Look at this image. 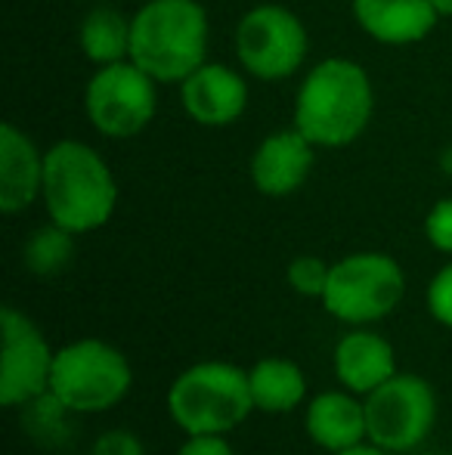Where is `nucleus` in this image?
Instances as JSON below:
<instances>
[{
	"instance_id": "1",
	"label": "nucleus",
	"mask_w": 452,
	"mask_h": 455,
	"mask_svg": "<svg viewBox=\"0 0 452 455\" xmlns=\"http://www.w3.org/2000/svg\"><path fill=\"white\" fill-rule=\"evenodd\" d=\"M372 112V78L344 56H329L310 68L295 96V127L316 149H341L360 140Z\"/></svg>"
},
{
	"instance_id": "2",
	"label": "nucleus",
	"mask_w": 452,
	"mask_h": 455,
	"mask_svg": "<svg viewBox=\"0 0 452 455\" xmlns=\"http://www.w3.org/2000/svg\"><path fill=\"white\" fill-rule=\"evenodd\" d=\"M44 211L75 235L103 229L118 208L109 162L81 140H59L44 152Z\"/></svg>"
},
{
	"instance_id": "3",
	"label": "nucleus",
	"mask_w": 452,
	"mask_h": 455,
	"mask_svg": "<svg viewBox=\"0 0 452 455\" xmlns=\"http://www.w3.org/2000/svg\"><path fill=\"white\" fill-rule=\"evenodd\" d=\"M208 37L199 0H146L131 16V60L158 84H183L208 62Z\"/></svg>"
},
{
	"instance_id": "4",
	"label": "nucleus",
	"mask_w": 452,
	"mask_h": 455,
	"mask_svg": "<svg viewBox=\"0 0 452 455\" xmlns=\"http://www.w3.org/2000/svg\"><path fill=\"white\" fill-rule=\"evenodd\" d=\"M183 434H229L254 412L248 371L229 360H202L183 369L164 396Z\"/></svg>"
},
{
	"instance_id": "5",
	"label": "nucleus",
	"mask_w": 452,
	"mask_h": 455,
	"mask_svg": "<svg viewBox=\"0 0 452 455\" xmlns=\"http://www.w3.org/2000/svg\"><path fill=\"white\" fill-rule=\"evenodd\" d=\"M133 387V369L124 350L103 338H78L56 350L50 396L72 415L115 409Z\"/></svg>"
},
{
	"instance_id": "6",
	"label": "nucleus",
	"mask_w": 452,
	"mask_h": 455,
	"mask_svg": "<svg viewBox=\"0 0 452 455\" xmlns=\"http://www.w3.org/2000/svg\"><path fill=\"white\" fill-rule=\"evenodd\" d=\"M406 298V273L385 251H353L335 260L322 307L344 325H375Z\"/></svg>"
},
{
	"instance_id": "7",
	"label": "nucleus",
	"mask_w": 452,
	"mask_h": 455,
	"mask_svg": "<svg viewBox=\"0 0 452 455\" xmlns=\"http://www.w3.org/2000/svg\"><path fill=\"white\" fill-rule=\"evenodd\" d=\"M369 443L403 455L431 437L437 425V390L428 378L397 371L381 387L362 396Z\"/></svg>"
},
{
	"instance_id": "8",
	"label": "nucleus",
	"mask_w": 452,
	"mask_h": 455,
	"mask_svg": "<svg viewBox=\"0 0 452 455\" xmlns=\"http://www.w3.org/2000/svg\"><path fill=\"white\" fill-rule=\"evenodd\" d=\"M310 37L297 12L282 4H258L235 25V56L258 81H285L304 66Z\"/></svg>"
},
{
	"instance_id": "9",
	"label": "nucleus",
	"mask_w": 452,
	"mask_h": 455,
	"mask_svg": "<svg viewBox=\"0 0 452 455\" xmlns=\"http://www.w3.org/2000/svg\"><path fill=\"white\" fill-rule=\"evenodd\" d=\"M158 108V81L133 60L99 66L84 91V112L93 131L109 140H131L152 124Z\"/></svg>"
},
{
	"instance_id": "10",
	"label": "nucleus",
	"mask_w": 452,
	"mask_h": 455,
	"mask_svg": "<svg viewBox=\"0 0 452 455\" xmlns=\"http://www.w3.org/2000/svg\"><path fill=\"white\" fill-rule=\"evenodd\" d=\"M4 363H0V403L6 409H28L50 394V371L56 350L41 325L19 307H4Z\"/></svg>"
},
{
	"instance_id": "11",
	"label": "nucleus",
	"mask_w": 452,
	"mask_h": 455,
	"mask_svg": "<svg viewBox=\"0 0 452 455\" xmlns=\"http://www.w3.org/2000/svg\"><path fill=\"white\" fill-rule=\"evenodd\" d=\"M313 164L316 146L291 124L289 131H276L260 140L251 164H248V174H251V183L260 196L285 198L307 183Z\"/></svg>"
},
{
	"instance_id": "12",
	"label": "nucleus",
	"mask_w": 452,
	"mask_h": 455,
	"mask_svg": "<svg viewBox=\"0 0 452 455\" xmlns=\"http://www.w3.org/2000/svg\"><path fill=\"white\" fill-rule=\"evenodd\" d=\"M180 102L195 124L229 127L248 108V81L235 68L205 62L180 84Z\"/></svg>"
},
{
	"instance_id": "13",
	"label": "nucleus",
	"mask_w": 452,
	"mask_h": 455,
	"mask_svg": "<svg viewBox=\"0 0 452 455\" xmlns=\"http://www.w3.org/2000/svg\"><path fill=\"white\" fill-rule=\"evenodd\" d=\"M332 369L344 390L366 396L391 375H397V350L385 335L372 331L369 325H353L335 344Z\"/></svg>"
},
{
	"instance_id": "14",
	"label": "nucleus",
	"mask_w": 452,
	"mask_h": 455,
	"mask_svg": "<svg viewBox=\"0 0 452 455\" xmlns=\"http://www.w3.org/2000/svg\"><path fill=\"white\" fill-rule=\"evenodd\" d=\"M44 152L16 124H0V211L22 214L41 198Z\"/></svg>"
},
{
	"instance_id": "15",
	"label": "nucleus",
	"mask_w": 452,
	"mask_h": 455,
	"mask_svg": "<svg viewBox=\"0 0 452 455\" xmlns=\"http://www.w3.org/2000/svg\"><path fill=\"white\" fill-rule=\"evenodd\" d=\"M304 431L310 443L322 452H341L369 440L366 431V403L350 390H322L307 403Z\"/></svg>"
},
{
	"instance_id": "16",
	"label": "nucleus",
	"mask_w": 452,
	"mask_h": 455,
	"mask_svg": "<svg viewBox=\"0 0 452 455\" xmlns=\"http://www.w3.org/2000/svg\"><path fill=\"white\" fill-rule=\"evenodd\" d=\"M353 19L372 41L409 47L434 31L440 12L431 0H353Z\"/></svg>"
},
{
	"instance_id": "17",
	"label": "nucleus",
	"mask_w": 452,
	"mask_h": 455,
	"mask_svg": "<svg viewBox=\"0 0 452 455\" xmlns=\"http://www.w3.org/2000/svg\"><path fill=\"white\" fill-rule=\"evenodd\" d=\"M254 412L285 415L307 400V375L289 356H264L248 369Z\"/></svg>"
},
{
	"instance_id": "18",
	"label": "nucleus",
	"mask_w": 452,
	"mask_h": 455,
	"mask_svg": "<svg viewBox=\"0 0 452 455\" xmlns=\"http://www.w3.org/2000/svg\"><path fill=\"white\" fill-rule=\"evenodd\" d=\"M78 44L97 68L131 60V19L115 6H93L81 19Z\"/></svg>"
},
{
	"instance_id": "19",
	"label": "nucleus",
	"mask_w": 452,
	"mask_h": 455,
	"mask_svg": "<svg viewBox=\"0 0 452 455\" xmlns=\"http://www.w3.org/2000/svg\"><path fill=\"white\" fill-rule=\"evenodd\" d=\"M75 239L78 235L68 233L59 223H44L35 233L25 239L22 245V264L28 273L50 279V275H59L62 270H68V264L75 260Z\"/></svg>"
},
{
	"instance_id": "20",
	"label": "nucleus",
	"mask_w": 452,
	"mask_h": 455,
	"mask_svg": "<svg viewBox=\"0 0 452 455\" xmlns=\"http://www.w3.org/2000/svg\"><path fill=\"white\" fill-rule=\"evenodd\" d=\"M329 273H332L329 260L316 258V254H297V258H291L289 267H285V282H289L291 291L301 294V298L320 300L329 285Z\"/></svg>"
},
{
	"instance_id": "21",
	"label": "nucleus",
	"mask_w": 452,
	"mask_h": 455,
	"mask_svg": "<svg viewBox=\"0 0 452 455\" xmlns=\"http://www.w3.org/2000/svg\"><path fill=\"white\" fill-rule=\"evenodd\" d=\"M424 239L431 242L434 251L452 258V196L431 204L428 217H424Z\"/></svg>"
},
{
	"instance_id": "22",
	"label": "nucleus",
	"mask_w": 452,
	"mask_h": 455,
	"mask_svg": "<svg viewBox=\"0 0 452 455\" xmlns=\"http://www.w3.org/2000/svg\"><path fill=\"white\" fill-rule=\"evenodd\" d=\"M428 313L437 325L452 329V260L443 264L428 282Z\"/></svg>"
},
{
	"instance_id": "23",
	"label": "nucleus",
	"mask_w": 452,
	"mask_h": 455,
	"mask_svg": "<svg viewBox=\"0 0 452 455\" xmlns=\"http://www.w3.org/2000/svg\"><path fill=\"white\" fill-rule=\"evenodd\" d=\"M91 455H146V446L137 431L127 427H109L91 446Z\"/></svg>"
},
{
	"instance_id": "24",
	"label": "nucleus",
	"mask_w": 452,
	"mask_h": 455,
	"mask_svg": "<svg viewBox=\"0 0 452 455\" xmlns=\"http://www.w3.org/2000/svg\"><path fill=\"white\" fill-rule=\"evenodd\" d=\"M177 455H235L226 434H189Z\"/></svg>"
},
{
	"instance_id": "25",
	"label": "nucleus",
	"mask_w": 452,
	"mask_h": 455,
	"mask_svg": "<svg viewBox=\"0 0 452 455\" xmlns=\"http://www.w3.org/2000/svg\"><path fill=\"white\" fill-rule=\"evenodd\" d=\"M332 455H393V452H387V450H381V446H375V443H360V446H350V450H341V452H332Z\"/></svg>"
},
{
	"instance_id": "26",
	"label": "nucleus",
	"mask_w": 452,
	"mask_h": 455,
	"mask_svg": "<svg viewBox=\"0 0 452 455\" xmlns=\"http://www.w3.org/2000/svg\"><path fill=\"white\" fill-rule=\"evenodd\" d=\"M434 4V10L440 12V19L447 16V19H452V0H431Z\"/></svg>"
}]
</instances>
